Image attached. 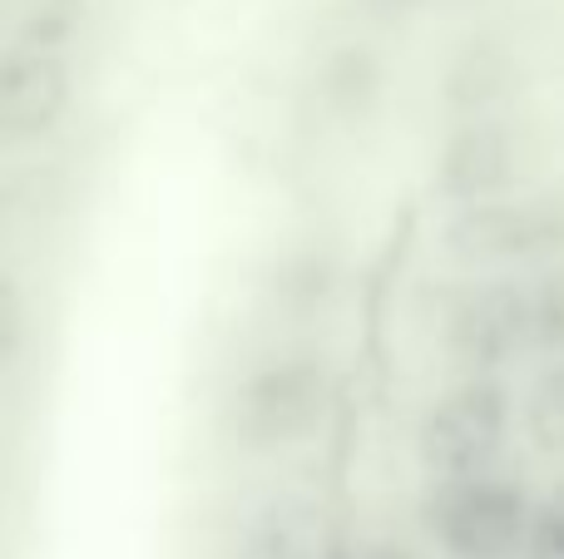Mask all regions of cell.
<instances>
[{
    "label": "cell",
    "mask_w": 564,
    "mask_h": 559,
    "mask_svg": "<svg viewBox=\"0 0 564 559\" xmlns=\"http://www.w3.org/2000/svg\"><path fill=\"white\" fill-rule=\"evenodd\" d=\"M446 357L460 366V376H500L516 357L535 347V303L530 287L490 277L470 283L451 303L446 327H441Z\"/></svg>",
    "instance_id": "cell-5"
},
{
    "label": "cell",
    "mask_w": 564,
    "mask_h": 559,
    "mask_svg": "<svg viewBox=\"0 0 564 559\" xmlns=\"http://www.w3.org/2000/svg\"><path fill=\"white\" fill-rule=\"evenodd\" d=\"M377 89H381V65L367 55V50H337V55L322 65V79H317L322 105L347 114V119L367 114Z\"/></svg>",
    "instance_id": "cell-9"
},
{
    "label": "cell",
    "mask_w": 564,
    "mask_h": 559,
    "mask_svg": "<svg viewBox=\"0 0 564 559\" xmlns=\"http://www.w3.org/2000/svg\"><path fill=\"white\" fill-rule=\"evenodd\" d=\"M361 6H367L371 15H406V10L426 6V0H361Z\"/></svg>",
    "instance_id": "cell-16"
},
{
    "label": "cell",
    "mask_w": 564,
    "mask_h": 559,
    "mask_svg": "<svg viewBox=\"0 0 564 559\" xmlns=\"http://www.w3.org/2000/svg\"><path fill=\"white\" fill-rule=\"evenodd\" d=\"M525 559H564V485H555L545 501H535Z\"/></svg>",
    "instance_id": "cell-14"
},
{
    "label": "cell",
    "mask_w": 564,
    "mask_h": 559,
    "mask_svg": "<svg viewBox=\"0 0 564 559\" xmlns=\"http://www.w3.org/2000/svg\"><path fill=\"white\" fill-rule=\"evenodd\" d=\"M89 20V0H30L20 10L10 40L20 45H50V50H75L79 35H85Z\"/></svg>",
    "instance_id": "cell-12"
},
{
    "label": "cell",
    "mask_w": 564,
    "mask_h": 559,
    "mask_svg": "<svg viewBox=\"0 0 564 559\" xmlns=\"http://www.w3.org/2000/svg\"><path fill=\"white\" fill-rule=\"evenodd\" d=\"M381 559H391V555H381Z\"/></svg>",
    "instance_id": "cell-17"
},
{
    "label": "cell",
    "mask_w": 564,
    "mask_h": 559,
    "mask_svg": "<svg viewBox=\"0 0 564 559\" xmlns=\"http://www.w3.org/2000/svg\"><path fill=\"white\" fill-rule=\"evenodd\" d=\"M441 253L456 267H520L564 253L560 198H480L460 204L441 223Z\"/></svg>",
    "instance_id": "cell-4"
},
{
    "label": "cell",
    "mask_w": 564,
    "mask_h": 559,
    "mask_svg": "<svg viewBox=\"0 0 564 559\" xmlns=\"http://www.w3.org/2000/svg\"><path fill=\"white\" fill-rule=\"evenodd\" d=\"M332 406V376L317 357H288L268 362L234 386L228 396V436L248 456H273L302 446L322 426Z\"/></svg>",
    "instance_id": "cell-1"
},
{
    "label": "cell",
    "mask_w": 564,
    "mask_h": 559,
    "mask_svg": "<svg viewBox=\"0 0 564 559\" xmlns=\"http://www.w3.org/2000/svg\"><path fill=\"white\" fill-rule=\"evenodd\" d=\"M506 85H510V59L486 45H470L466 55H460V65L451 69L446 99L460 114H490L496 99H506Z\"/></svg>",
    "instance_id": "cell-10"
},
{
    "label": "cell",
    "mask_w": 564,
    "mask_h": 559,
    "mask_svg": "<svg viewBox=\"0 0 564 559\" xmlns=\"http://www.w3.org/2000/svg\"><path fill=\"white\" fill-rule=\"evenodd\" d=\"M426 525L451 559H520L530 550L535 501L525 485L480 471L460 481H436L426 501Z\"/></svg>",
    "instance_id": "cell-3"
},
{
    "label": "cell",
    "mask_w": 564,
    "mask_h": 559,
    "mask_svg": "<svg viewBox=\"0 0 564 559\" xmlns=\"http://www.w3.org/2000/svg\"><path fill=\"white\" fill-rule=\"evenodd\" d=\"M520 431L540 456H564V357H555L530 382L525 402H520Z\"/></svg>",
    "instance_id": "cell-11"
},
{
    "label": "cell",
    "mask_w": 564,
    "mask_h": 559,
    "mask_svg": "<svg viewBox=\"0 0 564 559\" xmlns=\"http://www.w3.org/2000/svg\"><path fill=\"white\" fill-rule=\"evenodd\" d=\"M510 386L500 376H460L426 406L416 426V461L431 481L480 475L510 441Z\"/></svg>",
    "instance_id": "cell-2"
},
{
    "label": "cell",
    "mask_w": 564,
    "mask_h": 559,
    "mask_svg": "<svg viewBox=\"0 0 564 559\" xmlns=\"http://www.w3.org/2000/svg\"><path fill=\"white\" fill-rule=\"evenodd\" d=\"M75 105V55L50 45L6 40L0 55V139L25 149L50 139Z\"/></svg>",
    "instance_id": "cell-6"
},
{
    "label": "cell",
    "mask_w": 564,
    "mask_h": 559,
    "mask_svg": "<svg viewBox=\"0 0 564 559\" xmlns=\"http://www.w3.org/2000/svg\"><path fill=\"white\" fill-rule=\"evenodd\" d=\"M436 198L451 208L500 198L516 184V134L500 114H460L436 154Z\"/></svg>",
    "instance_id": "cell-7"
},
{
    "label": "cell",
    "mask_w": 564,
    "mask_h": 559,
    "mask_svg": "<svg viewBox=\"0 0 564 559\" xmlns=\"http://www.w3.org/2000/svg\"><path fill=\"white\" fill-rule=\"evenodd\" d=\"M238 559H327V520L307 495H273L248 520Z\"/></svg>",
    "instance_id": "cell-8"
},
{
    "label": "cell",
    "mask_w": 564,
    "mask_h": 559,
    "mask_svg": "<svg viewBox=\"0 0 564 559\" xmlns=\"http://www.w3.org/2000/svg\"><path fill=\"white\" fill-rule=\"evenodd\" d=\"M20 342H25V297L15 277H6L0 283V362L6 366H15Z\"/></svg>",
    "instance_id": "cell-15"
},
{
    "label": "cell",
    "mask_w": 564,
    "mask_h": 559,
    "mask_svg": "<svg viewBox=\"0 0 564 559\" xmlns=\"http://www.w3.org/2000/svg\"><path fill=\"white\" fill-rule=\"evenodd\" d=\"M535 303V352L564 357V267L540 277V287H530Z\"/></svg>",
    "instance_id": "cell-13"
}]
</instances>
